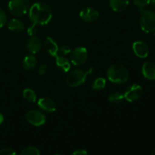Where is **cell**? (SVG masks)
Listing matches in <instances>:
<instances>
[{"instance_id": "6da1fadb", "label": "cell", "mask_w": 155, "mask_h": 155, "mask_svg": "<svg viewBox=\"0 0 155 155\" xmlns=\"http://www.w3.org/2000/svg\"><path fill=\"white\" fill-rule=\"evenodd\" d=\"M29 18L35 25H45L52 18V10L47 3L38 2L30 6L29 9Z\"/></svg>"}, {"instance_id": "7a4b0ae2", "label": "cell", "mask_w": 155, "mask_h": 155, "mask_svg": "<svg viewBox=\"0 0 155 155\" xmlns=\"http://www.w3.org/2000/svg\"><path fill=\"white\" fill-rule=\"evenodd\" d=\"M107 77L111 83L124 84L128 81L130 78V73L125 66L116 64L109 67L107 71Z\"/></svg>"}, {"instance_id": "3957f363", "label": "cell", "mask_w": 155, "mask_h": 155, "mask_svg": "<svg viewBox=\"0 0 155 155\" xmlns=\"http://www.w3.org/2000/svg\"><path fill=\"white\" fill-rule=\"evenodd\" d=\"M94 71L93 68H90L88 71H83L81 69L74 70L68 73L66 78V83L70 87H77L81 86L86 82L89 74H91Z\"/></svg>"}, {"instance_id": "277c9868", "label": "cell", "mask_w": 155, "mask_h": 155, "mask_svg": "<svg viewBox=\"0 0 155 155\" xmlns=\"http://www.w3.org/2000/svg\"><path fill=\"white\" fill-rule=\"evenodd\" d=\"M30 8V0H9L8 10L12 15L22 16L29 12Z\"/></svg>"}, {"instance_id": "5b68a950", "label": "cell", "mask_w": 155, "mask_h": 155, "mask_svg": "<svg viewBox=\"0 0 155 155\" xmlns=\"http://www.w3.org/2000/svg\"><path fill=\"white\" fill-rule=\"evenodd\" d=\"M140 27L145 33H152L155 30V12L145 9L142 12Z\"/></svg>"}, {"instance_id": "8992f818", "label": "cell", "mask_w": 155, "mask_h": 155, "mask_svg": "<svg viewBox=\"0 0 155 155\" xmlns=\"http://www.w3.org/2000/svg\"><path fill=\"white\" fill-rule=\"evenodd\" d=\"M88 51L84 47H77L71 51V62L75 66H80L86 62L88 59Z\"/></svg>"}, {"instance_id": "52a82bcc", "label": "cell", "mask_w": 155, "mask_h": 155, "mask_svg": "<svg viewBox=\"0 0 155 155\" xmlns=\"http://www.w3.org/2000/svg\"><path fill=\"white\" fill-rule=\"evenodd\" d=\"M26 120L29 124L34 127H41L46 122L45 114L38 110H30L26 113Z\"/></svg>"}, {"instance_id": "ba28073f", "label": "cell", "mask_w": 155, "mask_h": 155, "mask_svg": "<svg viewBox=\"0 0 155 155\" xmlns=\"http://www.w3.org/2000/svg\"><path fill=\"white\" fill-rule=\"evenodd\" d=\"M143 93V89L140 85L133 84L127 88L124 92V98L129 102H133L142 97Z\"/></svg>"}, {"instance_id": "9c48e42d", "label": "cell", "mask_w": 155, "mask_h": 155, "mask_svg": "<svg viewBox=\"0 0 155 155\" xmlns=\"http://www.w3.org/2000/svg\"><path fill=\"white\" fill-rule=\"evenodd\" d=\"M80 17L85 22L92 23L98 19L99 17V13L94 8L86 7L80 11Z\"/></svg>"}, {"instance_id": "30bf717a", "label": "cell", "mask_w": 155, "mask_h": 155, "mask_svg": "<svg viewBox=\"0 0 155 155\" xmlns=\"http://www.w3.org/2000/svg\"><path fill=\"white\" fill-rule=\"evenodd\" d=\"M42 46V39L37 36H32L26 42V48L29 52L35 54L39 52Z\"/></svg>"}, {"instance_id": "8fae6325", "label": "cell", "mask_w": 155, "mask_h": 155, "mask_svg": "<svg viewBox=\"0 0 155 155\" xmlns=\"http://www.w3.org/2000/svg\"><path fill=\"white\" fill-rule=\"evenodd\" d=\"M133 50L139 58H145L149 54V47L143 41H136L133 44Z\"/></svg>"}, {"instance_id": "7c38bea8", "label": "cell", "mask_w": 155, "mask_h": 155, "mask_svg": "<svg viewBox=\"0 0 155 155\" xmlns=\"http://www.w3.org/2000/svg\"><path fill=\"white\" fill-rule=\"evenodd\" d=\"M39 107L47 112H54L56 110V104L54 100L48 97L39 98L37 101Z\"/></svg>"}, {"instance_id": "4fadbf2b", "label": "cell", "mask_w": 155, "mask_h": 155, "mask_svg": "<svg viewBox=\"0 0 155 155\" xmlns=\"http://www.w3.org/2000/svg\"><path fill=\"white\" fill-rule=\"evenodd\" d=\"M142 73L145 79L149 80H155V64L151 61H146L142 64Z\"/></svg>"}, {"instance_id": "5bb4252c", "label": "cell", "mask_w": 155, "mask_h": 155, "mask_svg": "<svg viewBox=\"0 0 155 155\" xmlns=\"http://www.w3.org/2000/svg\"><path fill=\"white\" fill-rule=\"evenodd\" d=\"M44 47L47 52L52 57H55L58 54L59 51V47L58 43L53 38L48 36L45 39V42H44Z\"/></svg>"}, {"instance_id": "9a60e30c", "label": "cell", "mask_w": 155, "mask_h": 155, "mask_svg": "<svg viewBox=\"0 0 155 155\" xmlns=\"http://www.w3.org/2000/svg\"><path fill=\"white\" fill-rule=\"evenodd\" d=\"M55 64L56 66L58 69H60L62 72L68 73L71 70V63L68 58L64 57V55H57L55 56Z\"/></svg>"}, {"instance_id": "2e32d148", "label": "cell", "mask_w": 155, "mask_h": 155, "mask_svg": "<svg viewBox=\"0 0 155 155\" xmlns=\"http://www.w3.org/2000/svg\"><path fill=\"white\" fill-rule=\"evenodd\" d=\"M109 4L114 12H121L127 8L130 5V0H109Z\"/></svg>"}, {"instance_id": "e0dca14e", "label": "cell", "mask_w": 155, "mask_h": 155, "mask_svg": "<svg viewBox=\"0 0 155 155\" xmlns=\"http://www.w3.org/2000/svg\"><path fill=\"white\" fill-rule=\"evenodd\" d=\"M36 64H37V60L36 58L32 54H29L24 57V60H23V68L27 71H31L36 67Z\"/></svg>"}, {"instance_id": "ac0fdd59", "label": "cell", "mask_w": 155, "mask_h": 155, "mask_svg": "<svg viewBox=\"0 0 155 155\" xmlns=\"http://www.w3.org/2000/svg\"><path fill=\"white\" fill-rule=\"evenodd\" d=\"M8 30L15 33H20L24 30V24L20 20L14 18L9 21L8 24Z\"/></svg>"}, {"instance_id": "d6986e66", "label": "cell", "mask_w": 155, "mask_h": 155, "mask_svg": "<svg viewBox=\"0 0 155 155\" xmlns=\"http://www.w3.org/2000/svg\"><path fill=\"white\" fill-rule=\"evenodd\" d=\"M23 97L24 99L30 102H36V94L34 91L30 88H27L23 91Z\"/></svg>"}, {"instance_id": "ffe728a7", "label": "cell", "mask_w": 155, "mask_h": 155, "mask_svg": "<svg viewBox=\"0 0 155 155\" xmlns=\"http://www.w3.org/2000/svg\"><path fill=\"white\" fill-rule=\"evenodd\" d=\"M106 86V79L104 77H98L93 81L92 89L95 91H100Z\"/></svg>"}, {"instance_id": "44dd1931", "label": "cell", "mask_w": 155, "mask_h": 155, "mask_svg": "<svg viewBox=\"0 0 155 155\" xmlns=\"http://www.w3.org/2000/svg\"><path fill=\"white\" fill-rule=\"evenodd\" d=\"M124 98V95L121 92H112L111 94H110V95L108 96V100L110 103H113V104H120V103L122 102Z\"/></svg>"}, {"instance_id": "7402d4cb", "label": "cell", "mask_w": 155, "mask_h": 155, "mask_svg": "<svg viewBox=\"0 0 155 155\" xmlns=\"http://www.w3.org/2000/svg\"><path fill=\"white\" fill-rule=\"evenodd\" d=\"M21 155H39L40 151L36 147L28 146L24 148L20 153Z\"/></svg>"}, {"instance_id": "603a6c76", "label": "cell", "mask_w": 155, "mask_h": 155, "mask_svg": "<svg viewBox=\"0 0 155 155\" xmlns=\"http://www.w3.org/2000/svg\"><path fill=\"white\" fill-rule=\"evenodd\" d=\"M133 3L139 8H145L151 3V0H133Z\"/></svg>"}, {"instance_id": "cb8c5ba5", "label": "cell", "mask_w": 155, "mask_h": 155, "mask_svg": "<svg viewBox=\"0 0 155 155\" xmlns=\"http://www.w3.org/2000/svg\"><path fill=\"white\" fill-rule=\"evenodd\" d=\"M6 22H7V16L3 9L0 7V28L4 27Z\"/></svg>"}, {"instance_id": "d4e9b609", "label": "cell", "mask_w": 155, "mask_h": 155, "mask_svg": "<svg viewBox=\"0 0 155 155\" xmlns=\"http://www.w3.org/2000/svg\"><path fill=\"white\" fill-rule=\"evenodd\" d=\"M16 154V152L14 149L10 148H2L0 150V155H15Z\"/></svg>"}, {"instance_id": "484cf974", "label": "cell", "mask_w": 155, "mask_h": 155, "mask_svg": "<svg viewBox=\"0 0 155 155\" xmlns=\"http://www.w3.org/2000/svg\"><path fill=\"white\" fill-rule=\"evenodd\" d=\"M37 30H38L37 25L32 24V25L30 26V27H28V29H27V34H28L30 36H35V35H36V33H37Z\"/></svg>"}, {"instance_id": "4316f807", "label": "cell", "mask_w": 155, "mask_h": 155, "mask_svg": "<svg viewBox=\"0 0 155 155\" xmlns=\"http://www.w3.org/2000/svg\"><path fill=\"white\" fill-rule=\"evenodd\" d=\"M61 54L62 55H67V54H70L71 51V47L68 46V45H62L60 48H59V51Z\"/></svg>"}, {"instance_id": "83f0119b", "label": "cell", "mask_w": 155, "mask_h": 155, "mask_svg": "<svg viewBox=\"0 0 155 155\" xmlns=\"http://www.w3.org/2000/svg\"><path fill=\"white\" fill-rule=\"evenodd\" d=\"M47 68H48L47 64H41L40 66L39 67V68H38V74H39V75L40 76L44 75V74L46 73Z\"/></svg>"}, {"instance_id": "f1b7e54d", "label": "cell", "mask_w": 155, "mask_h": 155, "mask_svg": "<svg viewBox=\"0 0 155 155\" xmlns=\"http://www.w3.org/2000/svg\"><path fill=\"white\" fill-rule=\"evenodd\" d=\"M73 155H86L88 154V152L84 149H77L75 150L74 152H72Z\"/></svg>"}, {"instance_id": "f546056e", "label": "cell", "mask_w": 155, "mask_h": 155, "mask_svg": "<svg viewBox=\"0 0 155 155\" xmlns=\"http://www.w3.org/2000/svg\"><path fill=\"white\" fill-rule=\"evenodd\" d=\"M3 121H4V116H3V115L0 113V125L2 124Z\"/></svg>"}, {"instance_id": "4dcf8cb0", "label": "cell", "mask_w": 155, "mask_h": 155, "mask_svg": "<svg viewBox=\"0 0 155 155\" xmlns=\"http://www.w3.org/2000/svg\"><path fill=\"white\" fill-rule=\"evenodd\" d=\"M151 5H153V7L155 8V0H151Z\"/></svg>"}, {"instance_id": "1f68e13d", "label": "cell", "mask_w": 155, "mask_h": 155, "mask_svg": "<svg viewBox=\"0 0 155 155\" xmlns=\"http://www.w3.org/2000/svg\"><path fill=\"white\" fill-rule=\"evenodd\" d=\"M151 154L155 155V148H154V149H153V151H151Z\"/></svg>"}, {"instance_id": "d6a6232c", "label": "cell", "mask_w": 155, "mask_h": 155, "mask_svg": "<svg viewBox=\"0 0 155 155\" xmlns=\"http://www.w3.org/2000/svg\"><path fill=\"white\" fill-rule=\"evenodd\" d=\"M154 37H155V30H154Z\"/></svg>"}]
</instances>
